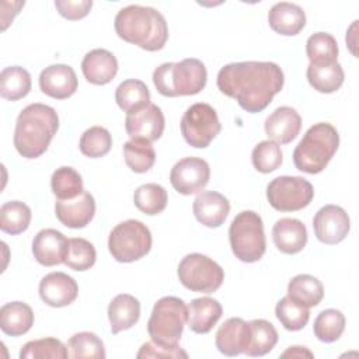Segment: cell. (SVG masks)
Wrapping results in <instances>:
<instances>
[{"label": "cell", "mask_w": 359, "mask_h": 359, "mask_svg": "<svg viewBox=\"0 0 359 359\" xmlns=\"http://www.w3.org/2000/svg\"><path fill=\"white\" fill-rule=\"evenodd\" d=\"M67 348H69V356L74 359L77 358L104 359L105 358L104 342L94 332L83 331V332L74 334L73 337H70L67 342Z\"/></svg>", "instance_id": "obj_41"}, {"label": "cell", "mask_w": 359, "mask_h": 359, "mask_svg": "<svg viewBox=\"0 0 359 359\" xmlns=\"http://www.w3.org/2000/svg\"><path fill=\"white\" fill-rule=\"evenodd\" d=\"M34 325V311L24 302H10L0 309V328L10 337L24 335Z\"/></svg>", "instance_id": "obj_27"}, {"label": "cell", "mask_w": 359, "mask_h": 359, "mask_svg": "<svg viewBox=\"0 0 359 359\" xmlns=\"http://www.w3.org/2000/svg\"><path fill=\"white\" fill-rule=\"evenodd\" d=\"M192 210L199 223L215 229L224 223L230 212V202L224 195L216 191H202L195 198Z\"/></svg>", "instance_id": "obj_20"}, {"label": "cell", "mask_w": 359, "mask_h": 359, "mask_svg": "<svg viewBox=\"0 0 359 359\" xmlns=\"http://www.w3.org/2000/svg\"><path fill=\"white\" fill-rule=\"evenodd\" d=\"M177 273L182 286L199 293H213L224 280L223 268L208 255L199 252L185 255L180 261Z\"/></svg>", "instance_id": "obj_9"}, {"label": "cell", "mask_w": 359, "mask_h": 359, "mask_svg": "<svg viewBox=\"0 0 359 359\" xmlns=\"http://www.w3.org/2000/svg\"><path fill=\"white\" fill-rule=\"evenodd\" d=\"M123 157L126 165L137 172H147L156 161V151L150 142L146 140H129L123 144Z\"/></svg>", "instance_id": "obj_37"}, {"label": "cell", "mask_w": 359, "mask_h": 359, "mask_svg": "<svg viewBox=\"0 0 359 359\" xmlns=\"http://www.w3.org/2000/svg\"><path fill=\"white\" fill-rule=\"evenodd\" d=\"M337 39L328 32H316L306 42V53L311 65H328L338 62Z\"/></svg>", "instance_id": "obj_34"}, {"label": "cell", "mask_w": 359, "mask_h": 359, "mask_svg": "<svg viewBox=\"0 0 359 359\" xmlns=\"http://www.w3.org/2000/svg\"><path fill=\"white\" fill-rule=\"evenodd\" d=\"M313 352H310L306 346H290L287 348L280 358H313Z\"/></svg>", "instance_id": "obj_47"}, {"label": "cell", "mask_w": 359, "mask_h": 359, "mask_svg": "<svg viewBox=\"0 0 359 359\" xmlns=\"http://www.w3.org/2000/svg\"><path fill=\"white\" fill-rule=\"evenodd\" d=\"M266 198L269 205L279 212H296L310 205L314 189L303 177L280 175L268 184Z\"/></svg>", "instance_id": "obj_11"}, {"label": "cell", "mask_w": 359, "mask_h": 359, "mask_svg": "<svg viewBox=\"0 0 359 359\" xmlns=\"http://www.w3.org/2000/svg\"><path fill=\"white\" fill-rule=\"evenodd\" d=\"M59 116L56 111L45 104L27 105L18 115L14 130V147L25 158L42 156L56 135Z\"/></svg>", "instance_id": "obj_3"}, {"label": "cell", "mask_w": 359, "mask_h": 359, "mask_svg": "<svg viewBox=\"0 0 359 359\" xmlns=\"http://www.w3.org/2000/svg\"><path fill=\"white\" fill-rule=\"evenodd\" d=\"M114 27L121 39L149 52L163 49L168 39L165 18L153 7L126 6L118 11Z\"/></svg>", "instance_id": "obj_2"}, {"label": "cell", "mask_w": 359, "mask_h": 359, "mask_svg": "<svg viewBox=\"0 0 359 359\" xmlns=\"http://www.w3.org/2000/svg\"><path fill=\"white\" fill-rule=\"evenodd\" d=\"M216 81L222 94L236 100L244 111L257 114L264 111L280 93L285 76L273 62L248 60L223 66Z\"/></svg>", "instance_id": "obj_1"}, {"label": "cell", "mask_w": 359, "mask_h": 359, "mask_svg": "<svg viewBox=\"0 0 359 359\" xmlns=\"http://www.w3.org/2000/svg\"><path fill=\"white\" fill-rule=\"evenodd\" d=\"M112 146V136L111 133L102 126H91L80 137L79 147L80 151L90 157L98 158L105 156Z\"/></svg>", "instance_id": "obj_42"}, {"label": "cell", "mask_w": 359, "mask_h": 359, "mask_svg": "<svg viewBox=\"0 0 359 359\" xmlns=\"http://www.w3.org/2000/svg\"><path fill=\"white\" fill-rule=\"evenodd\" d=\"M55 7L62 17L70 21H76V20L84 18L90 13L93 7V1L91 0H76V1L56 0Z\"/></svg>", "instance_id": "obj_45"}, {"label": "cell", "mask_w": 359, "mask_h": 359, "mask_svg": "<svg viewBox=\"0 0 359 359\" xmlns=\"http://www.w3.org/2000/svg\"><path fill=\"white\" fill-rule=\"evenodd\" d=\"M151 233L146 224L129 219L116 224L108 237V250L118 262H133L149 254Z\"/></svg>", "instance_id": "obj_8"}, {"label": "cell", "mask_w": 359, "mask_h": 359, "mask_svg": "<svg viewBox=\"0 0 359 359\" xmlns=\"http://www.w3.org/2000/svg\"><path fill=\"white\" fill-rule=\"evenodd\" d=\"M139 359H143V358H188V353L180 348V345L177 346H163V345H158L153 341L150 342H144L137 355H136Z\"/></svg>", "instance_id": "obj_46"}, {"label": "cell", "mask_w": 359, "mask_h": 359, "mask_svg": "<svg viewBox=\"0 0 359 359\" xmlns=\"http://www.w3.org/2000/svg\"><path fill=\"white\" fill-rule=\"evenodd\" d=\"M50 188L55 196L60 201L73 199L79 196L83 188V178L73 167H59L53 171L50 178Z\"/></svg>", "instance_id": "obj_36"}, {"label": "cell", "mask_w": 359, "mask_h": 359, "mask_svg": "<svg viewBox=\"0 0 359 359\" xmlns=\"http://www.w3.org/2000/svg\"><path fill=\"white\" fill-rule=\"evenodd\" d=\"M339 146L338 130L328 122L314 123L307 129L293 151V163L297 170L307 174L321 172Z\"/></svg>", "instance_id": "obj_4"}, {"label": "cell", "mask_w": 359, "mask_h": 359, "mask_svg": "<svg viewBox=\"0 0 359 359\" xmlns=\"http://www.w3.org/2000/svg\"><path fill=\"white\" fill-rule=\"evenodd\" d=\"M165 126L163 111L156 104H149L146 108L126 114L125 130L132 140L154 142L161 137Z\"/></svg>", "instance_id": "obj_14"}, {"label": "cell", "mask_w": 359, "mask_h": 359, "mask_svg": "<svg viewBox=\"0 0 359 359\" xmlns=\"http://www.w3.org/2000/svg\"><path fill=\"white\" fill-rule=\"evenodd\" d=\"M81 72L86 80L95 86H104L114 80L118 73V60L107 49L90 50L83 62Z\"/></svg>", "instance_id": "obj_22"}, {"label": "cell", "mask_w": 359, "mask_h": 359, "mask_svg": "<svg viewBox=\"0 0 359 359\" xmlns=\"http://www.w3.org/2000/svg\"><path fill=\"white\" fill-rule=\"evenodd\" d=\"M77 86L79 81L76 72L69 65H50L39 74L41 91L56 100L72 97L77 90Z\"/></svg>", "instance_id": "obj_17"}, {"label": "cell", "mask_w": 359, "mask_h": 359, "mask_svg": "<svg viewBox=\"0 0 359 359\" xmlns=\"http://www.w3.org/2000/svg\"><path fill=\"white\" fill-rule=\"evenodd\" d=\"M223 314L222 304L212 297L194 299L188 304V327L195 334H208Z\"/></svg>", "instance_id": "obj_25"}, {"label": "cell", "mask_w": 359, "mask_h": 359, "mask_svg": "<svg viewBox=\"0 0 359 359\" xmlns=\"http://www.w3.org/2000/svg\"><path fill=\"white\" fill-rule=\"evenodd\" d=\"M97 259V251L94 245L81 237L69 238V250L65 264L73 271H87Z\"/></svg>", "instance_id": "obj_43"}, {"label": "cell", "mask_w": 359, "mask_h": 359, "mask_svg": "<svg viewBox=\"0 0 359 359\" xmlns=\"http://www.w3.org/2000/svg\"><path fill=\"white\" fill-rule=\"evenodd\" d=\"M180 128L185 142L196 149L208 147L222 130L215 108L205 102L191 105L184 112Z\"/></svg>", "instance_id": "obj_10"}, {"label": "cell", "mask_w": 359, "mask_h": 359, "mask_svg": "<svg viewBox=\"0 0 359 359\" xmlns=\"http://www.w3.org/2000/svg\"><path fill=\"white\" fill-rule=\"evenodd\" d=\"M275 247L283 254H297L307 244V229L299 219L282 217L272 229Z\"/></svg>", "instance_id": "obj_23"}, {"label": "cell", "mask_w": 359, "mask_h": 359, "mask_svg": "<svg viewBox=\"0 0 359 359\" xmlns=\"http://www.w3.org/2000/svg\"><path fill=\"white\" fill-rule=\"evenodd\" d=\"M216 348L226 356L244 353L250 342V324L240 317L226 320L216 332Z\"/></svg>", "instance_id": "obj_21"}, {"label": "cell", "mask_w": 359, "mask_h": 359, "mask_svg": "<svg viewBox=\"0 0 359 359\" xmlns=\"http://www.w3.org/2000/svg\"><path fill=\"white\" fill-rule=\"evenodd\" d=\"M251 160L257 171L269 174L278 170L282 164L283 157L280 146L272 140H262L252 149Z\"/></svg>", "instance_id": "obj_44"}, {"label": "cell", "mask_w": 359, "mask_h": 359, "mask_svg": "<svg viewBox=\"0 0 359 359\" xmlns=\"http://www.w3.org/2000/svg\"><path fill=\"white\" fill-rule=\"evenodd\" d=\"M210 178L209 164L199 157H185L174 164L170 172L172 188L182 195H192L202 191Z\"/></svg>", "instance_id": "obj_12"}, {"label": "cell", "mask_w": 359, "mask_h": 359, "mask_svg": "<svg viewBox=\"0 0 359 359\" xmlns=\"http://www.w3.org/2000/svg\"><path fill=\"white\" fill-rule=\"evenodd\" d=\"M21 359H66L69 358V349L65 344L56 338L48 337L27 342L20 351Z\"/></svg>", "instance_id": "obj_39"}, {"label": "cell", "mask_w": 359, "mask_h": 359, "mask_svg": "<svg viewBox=\"0 0 359 359\" xmlns=\"http://www.w3.org/2000/svg\"><path fill=\"white\" fill-rule=\"evenodd\" d=\"M264 128L269 140L278 144H287L297 137L302 129V118L294 108L283 105L265 119Z\"/></svg>", "instance_id": "obj_19"}, {"label": "cell", "mask_w": 359, "mask_h": 359, "mask_svg": "<svg viewBox=\"0 0 359 359\" xmlns=\"http://www.w3.org/2000/svg\"><path fill=\"white\" fill-rule=\"evenodd\" d=\"M133 202L140 212L149 216H154L165 209L168 195L161 185L150 182L136 188L133 194Z\"/></svg>", "instance_id": "obj_35"}, {"label": "cell", "mask_w": 359, "mask_h": 359, "mask_svg": "<svg viewBox=\"0 0 359 359\" xmlns=\"http://www.w3.org/2000/svg\"><path fill=\"white\" fill-rule=\"evenodd\" d=\"M248 324L250 342L244 353L248 356H264L269 353L278 342V331L273 324L262 318L251 320Z\"/></svg>", "instance_id": "obj_32"}, {"label": "cell", "mask_w": 359, "mask_h": 359, "mask_svg": "<svg viewBox=\"0 0 359 359\" xmlns=\"http://www.w3.org/2000/svg\"><path fill=\"white\" fill-rule=\"evenodd\" d=\"M314 234L324 244H338L349 233L351 220L348 213L337 205L323 206L313 219Z\"/></svg>", "instance_id": "obj_13"}, {"label": "cell", "mask_w": 359, "mask_h": 359, "mask_svg": "<svg viewBox=\"0 0 359 359\" xmlns=\"http://www.w3.org/2000/svg\"><path fill=\"white\" fill-rule=\"evenodd\" d=\"M275 316L287 331H299L309 323L310 311L307 307H303L285 296L276 303Z\"/></svg>", "instance_id": "obj_40"}, {"label": "cell", "mask_w": 359, "mask_h": 359, "mask_svg": "<svg viewBox=\"0 0 359 359\" xmlns=\"http://www.w3.org/2000/svg\"><path fill=\"white\" fill-rule=\"evenodd\" d=\"M287 297L303 307H314L324 297L323 283L313 275L300 273L290 279L287 285Z\"/></svg>", "instance_id": "obj_28"}, {"label": "cell", "mask_w": 359, "mask_h": 359, "mask_svg": "<svg viewBox=\"0 0 359 359\" xmlns=\"http://www.w3.org/2000/svg\"><path fill=\"white\" fill-rule=\"evenodd\" d=\"M31 74L21 66L4 67L0 73V95L8 101H17L31 91Z\"/></svg>", "instance_id": "obj_31"}, {"label": "cell", "mask_w": 359, "mask_h": 359, "mask_svg": "<svg viewBox=\"0 0 359 359\" xmlns=\"http://www.w3.org/2000/svg\"><path fill=\"white\" fill-rule=\"evenodd\" d=\"M79 294L77 282L65 272H50L39 282V296L50 307L72 304Z\"/></svg>", "instance_id": "obj_15"}, {"label": "cell", "mask_w": 359, "mask_h": 359, "mask_svg": "<svg viewBox=\"0 0 359 359\" xmlns=\"http://www.w3.org/2000/svg\"><path fill=\"white\" fill-rule=\"evenodd\" d=\"M139 317L140 303L132 294H116L108 306V318L112 334H118L121 331L132 328L139 321Z\"/></svg>", "instance_id": "obj_26"}, {"label": "cell", "mask_w": 359, "mask_h": 359, "mask_svg": "<svg viewBox=\"0 0 359 359\" xmlns=\"http://www.w3.org/2000/svg\"><path fill=\"white\" fill-rule=\"evenodd\" d=\"M69 250V238L55 229L41 230L32 241L34 258L43 266L65 264Z\"/></svg>", "instance_id": "obj_16"}, {"label": "cell", "mask_w": 359, "mask_h": 359, "mask_svg": "<svg viewBox=\"0 0 359 359\" xmlns=\"http://www.w3.org/2000/svg\"><path fill=\"white\" fill-rule=\"evenodd\" d=\"M310 86L323 94H330L337 90L344 83L345 74L344 69L338 62L328 65H309L306 72Z\"/></svg>", "instance_id": "obj_30"}, {"label": "cell", "mask_w": 359, "mask_h": 359, "mask_svg": "<svg viewBox=\"0 0 359 359\" xmlns=\"http://www.w3.org/2000/svg\"><path fill=\"white\" fill-rule=\"evenodd\" d=\"M57 220L70 229L86 227L95 215V201L88 191H83L73 199L60 201L55 205Z\"/></svg>", "instance_id": "obj_18"}, {"label": "cell", "mask_w": 359, "mask_h": 359, "mask_svg": "<svg viewBox=\"0 0 359 359\" xmlns=\"http://www.w3.org/2000/svg\"><path fill=\"white\" fill-rule=\"evenodd\" d=\"M115 101L123 112L132 114L150 104V91L142 80L129 79L116 87Z\"/></svg>", "instance_id": "obj_29"}, {"label": "cell", "mask_w": 359, "mask_h": 359, "mask_svg": "<svg viewBox=\"0 0 359 359\" xmlns=\"http://www.w3.org/2000/svg\"><path fill=\"white\" fill-rule=\"evenodd\" d=\"M269 27L280 35H297L306 25V13L294 3L280 1L271 7L268 13Z\"/></svg>", "instance_id": "obj_24"}, {"label": "cell", "mask_w": 359, "mask_h": 359, "mask_svg": "<svg viewBox=\"0 0 359 359\" xmlns=\"http://www.w3.org/2000/svg\"><path fill=\"white\" fill-rule=\"evenodd\" d=\"M345 330V316L337 309L323 310L314 320L313 331L317 339L325 344L339 339Z\"/></svg>", "instance_id": "obj_38"}, {"label": "cell", "mask_w": 359, "mask_h": 359, "mask_svg": "<svg viewBox=\"0 0 359 359\" xmlns=\"http://www.w3.org/2000/svg\"><path fill=\"white\" fill-rule=\"evenodd\" d=\"M206 80V67L195 57L167 62L153 72L154 87L164 97L195 95L205 88Z\"/></svg>", "instance_id": "obj_5"}, {"label": "cell", "mask_w": 359, "mask_h": 359, "mask_svg": "<svg viewBox=\"0 0 359 359\" xmlns=\"http://www.w3.org/2000/svg\"><path fill=\"white\" fill-rule=\"evenodd\" d=\"M188 323V306L182 299L164 296L154 304L147 321V332L153 342L177 346Z\"/></svg>", "instance_id": "obj_6"}, {"label": "cell", "mask_w": 359, "mask_h": 359, "mask_svg": "<svg viewBox=\"0 0 359 359\" xmlns=\"http://www.w3.org/2000/svg\"><path fill=\"white\" fill-rule=\"evenodd\" d=\"M31 209L20 201H10L0 208V229L1 231L17 236L24 233L31 223Z\"/></svg>", "instance_id": "obj_33"}, {"label": "cell", "mask_w": 359, "mask_h": 359, "mask_svg": "<svg viewBox=\"0 0 359 359\" xmlns=\"http://www.w3.org/2000/svg\"><path fill=\"white\" fill-rule=\"evenodd\" d=\"M230 247L236 258L243 262H257L266 250L264 223L254 210L240 212L229 229Z\"/></svg>", "instance_id": "obj_7"}]
</instances>
